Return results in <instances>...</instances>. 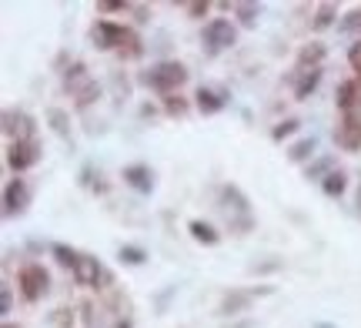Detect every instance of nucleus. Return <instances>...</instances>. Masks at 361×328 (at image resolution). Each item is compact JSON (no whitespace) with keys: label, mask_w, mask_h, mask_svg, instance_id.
I'll use <instances>...</instances> for the list:
<instances>
[{"label":"nucleus","mask_w":361,"mask_h":328,"mask_svg":"<svg viewBox=\"0 0 361 328\" xmlns=\"http://www.w3.org/2000/svg\"><path fill=\"white\" fill-rule=\"evenodd\" d=\"M141 84L168 97V94H174L177 87L188 84V67H184L181 60H161V64H154L151 71L141 74Z\"/></svg>","instance_id":"f257e3e1"},{"label":"nucleus","mask_w":361,"mask_h":328,"mask_svg":"<svg viewBox=\"0 0 361 328\" xmlns=\"http://www.w3.org/2000/svg\"><path fill=\"white\" fill-rule=\"evenodd\" d=\"M17 288L20 295H24V302H40L44 295H47V288H51V275H47V268L44 265H37V261H30V265H24V268L17 271Z\"/></svg>","instance_id":"f03ea898"},{"label":"nucleus","mask_w":361,"mask_h":328,"mask_svg":"<svg viewBox=\"0 0 361 328\" xmlns=\"http://www.w3.org/2000/svg\"><path fill=\"white\" fill-rule=\"evenodd\" d=\"M131 37V27L124 24H114V20H97L94 31H91V40H94L97 51H121Z\"/></svg>","instance_id":"7ed1b4c3"},{"label":"nucleus","mask_w":361,"mask_h":328,"mask_svg":"<svg viewBox=\"0 0 361 328\" xmlns=\"http://www.w3.org/2000/svg\"><path fill=\"white\" fill-rule=\"evenodd\" d=\"M204 44H208L214 54H218V51H228V47L238 44V27H234L228 17L208 20V24H204Z\"/></svg>","instance_id":"20e7f679"},{"label":"nucleus","mask_w":361,"mask_h":328,"mask_svg":"<svg viewBox=\"0 0 361 328\" xmlns=\"http://www.w3.org/2000/svg\"><path fill=\"white\" fill-rule=\"evenodd\" d=\"M37 161H40L37 141H10V148H7V164H10L14 171H27V168H34Z\"/></svg>","instance_id":"39448f33"},{"label":"nucleus","mask_w":361,"mask_h":328,"mask_svg":"<svg viewBox=\"0 0 361 328\" xmlns=\"http://www.w3.org/2000/svg\"><path fill=\"white\" fill-rule=\"evenodd\" d=\"M74 278H77V285H84V288H100V282H111V275L100 268V261L91 258V254H80L77 258Z\"/></svg>","instance_id":"423d86ee"},{"label":"nucleus","mask_w":361,"mask_h":328,"mask_svg":"<svg viewBox=\"0 0 361 328\" xmlns=\"http://www.w3.org/2000/svg\"><path fill=\"white\" fill-rule=\"evenodd\" d=\"M3 135L10 141H34V117L27 111H3Z\"/></svg>","instance_id":"0eeeda50"},{"label":"nucleus","mask_w":361,"mask_h":328,"mask_svg":"<svg viewBox=\"0 0 361 328\" xmlns=\"http://www.w3.org/2000/svg\"><path fill=\"white\" fill-rule=\"evenodd\" d=\"M335 141H338L342 151H361V117L344 114L335 128Z\"/></svg>","instance_id":"6e6552de"},{"label":"nucleus","mask_w":361,"mask_h":328,"mask_svg":"<svg viewBox=\"0 0 361 328\" xmlns=\"http://www.w3.org/2000/svg\"><path fill=\"white\" fill-rule=\"evenodd\" d=\"M30 205V188L24 178H10L3 188V214H20Z\"/></svg>","instance_id":"1a4fd4ad"},{"label":"nucleus","mask_w":361,"mask_h":328,"mask_svg":"<svg viewBox=\"0 0 361 328\" xmlns=\"http://www.w3.org/2000/svg\"><path fill=\"white\" fill-rule=\"evenodd\" d=\"M335 104H338V111H344V114H355L361 104V78L342 80L335 87Z\"/></svg>","instance_id":"9d476101"},{"label":"nucleus","mask_w":361,"mask_h":328,"mask_svg":"<svg viewBox=\"0 0 361 328\" xmlns=\"http://www.w3.org/2000/svg\"><path fill=\"white\" fill-rule=\"evenodd\" d=\"M121 178H124V184H131L137 194H151L154 191V171L148 168V164H127Z\"/></svg>","instance_id":"9b49d317"},{"label":"nucleus","mask_w":361,"mask_h":328,"mask_svg":"<svg viewBox=\"0 0 361 328\" xmlns=\"http://www.w3.org/2000/svg\"><path fill=\"white\" fill-rule=\"evenodd\" d=\"M194 104H197L201 114H218V111L228 104V97H224V91H214V87H197Z\"/></svg>","instance_id":"f8f14e48"},{"label":"nucleus","mask_w":361,"mask_h":328,"mask_svg":"<svg viewBox=\"0 0 361 328\" xmlns=\"http://www.w3.org/2000/svg\"><path fill=\"white\" fill-rule=\"evenodd\" d=\"M324 58H328L324 44L311 40V44H304L301 51H298V71H322V60Z\"/></svg>","instance_id":"ddd939ff"},{"label":"nucleus","mask_w":361,"mask_h":328,"mask_svg":"<svg viewBox=\"0 0 361 328\" xmlns=\"http://www.w3.org/2000/svg\"><path fill=\"white\" fill-rule=\"evenodd\" d=\"M91 74H87V67H84V64H80V60H77V64H71V67H67V71H64V87H67V91H71V97L77 94V91H84V87H87V84H91Z\"/></svg>","instance_id":"4468645a"},{"label":"nucleus","mask_w":361,"mask_h":328,"mask_svg":"<svg viewBox=\"0 0 361 328\" xmlns=\"http://www.w3.org/2000/svg\"><path fill=\"white\" fill-rule=\"evenodd\" d=\"M258 291H228L224 298H221V315H238V311H245L251 305V298H254Z\"/></svg>","instance_id":"2eb2a0df"},{"label":"nucleus","mask_w":361,"mask_h":328,"mask_svg":"<svg viewBox=\"0 0 361 328\" xmlns=\"http://www.w3.org/2000/svg\"><path fill=\"white\" fill-rule=\"evenodd\" d=\"M322 84V71H298V80H294V97L298 101H308V97L318 91Z\"/></svg>","instance_id":"dca6fc26"},{"label":"nucleus","mask_w":361,"mask_h":328,"mask_svg":"<svg viewBox=\"0 0 361 328\" xmlns=\"http://www.w3.org/2000/svg\"><path fill=\"white\" fill-rule=\"evenodd\" d=\"M188 232H191V238H194L197 245H208V248H214V245L221 241V234L214 232V228H211L208 221H201V218H194V221H191V225H188Z\"/></svg>","instance_id":"f3484780"},{"label":"nucleus","mask_w":361,"mask_h":328,"mask_svg":"<svg viewBox=\"0 0 361 328\" xmlns=\"http://www.w3.org/2000/svg\"><path fill=\"white\" fill-rule=\"evenodd\" d=\"M315 151H318V141H315V137H301V141H294V144L288 148V161L304 164L308 157H315Z\"/></svg>","instance_id":"a211bd4d"},{"label":"nucleus","mask_w":361,"mask_h":328,"mask_svg":"<svg viewBox=\"0 0 361 328\" xmlns=\"http://www.w3.org/2000/svg\"><path fill=\"white\" fill-rule=\"evenodd\" d=\"M47 121H51V131L60 137V141H71V117L64 107H51L47 111Z\"/></svg>","instance_id":"6ab92c4d"},{"label":"nucleus","mask_w":361,"mask_h":328,"mask_svg":"<svg viewBox=\"0 0 361 328\" xmlns=\"http://www.w3.org/2000/svg\"><path fill=\"white\" fill-rule=\"evenodd\" d=\"M335 20H338V7L324 0V3H318V7H315V20H311V27H315V31H328Z\"/></svg>","instance_id":"aec40b11"},{"label":"nucleus","mask_w":361,"mask_h":328,"mask_svg":"<svg viewBox=\"0 0 361 328\" xmlns=\"http://www.w3.org/2000/svg\"><path fill=\"white\" fill-rule=\"evenodd\" d=\"M322 188L328 198H342L344 188H348V178H344V171H331L328 178H322Z\"/></svg>","instance_id":"412c9836"},{"label":"nucleus","mask_w":361,"mask_h":328,"mask_svg":"<svg viewBox=\"0 0 361 328\" xmlns=\"http://www.w3.org/2000/svg\"><path fill=\"white\" fill-rule=\"evenodd\" d=\"M221 201H224L228 208H234V212H247V198L241 194L238 184H224V188H221Z\"/></svg>","instance_id":"4be33fe9"},{"label":"nucleus","mask_w":361,"mask_h":328,"mask_svg":"<svg viewBox=\"0 0 361 328\" xmlns=\"http://www.w3.org/2000/svg\"><path fill=\"white\" fill-rule=\"evenodd\" d=\"M51 254L58 258V265H64V268H71V271L77 268V258H80V251H74L71 245H54Z\"/></svg>","instance_id":"5701e85b"},{"label":"nucleus","mask_w":361,"mask_h":328,"mask_svg":"<svg viewBox=\"0 0 361 328\" xmlns=\"http://www.w3.org/2000/svg\"><path fill=\"white\" fill-rule=\"evenodd\" d=\"M117 258H121L124 265H144V261H148V251L137 248V245H121Z\"/></svg>","instance_id":"b1692460"},{"label":"nucleus","mask_w":361,"mask_h":328,"mask_svg":"<svg viewBox=\"0 0 361 328\" xmlns=\"http://www.w3.org/2000/svg\"><path fill=\"white\" fill-rule=\"evenodd\" d=\"M94 101H100V84H97V80H91L84 91H77V94H74V104H77V107H91Z\"/></svg>","instance_id":"393cba45"},{"label":"nucleus","mask_w":361,"mask_h":328,"mask_svg":"<svg viewBox=\"0 0 361 328\" xmlns=\"http://www.w3.org/2000/svg\"><path fill=\"white\" fill-rule=\"evenodd\" d=\"M231 10L241 17L245 27H254V20H258V14H261V7H258V3H231Z\"/></svg>","instance_id":"a878e982"},{"label":"nucleus","mask_w":361,"mask_h":328,"mask_svg":"<svg viewBox=\"0 0 361 328\" xmlns=\"http://www.w3.org/2000/svg\"><path fill=\"white\" fill-rule=\"evenodd\" d=\"M298 128H301V121H298V117H285L281 124H274V131H271V141H285V137L298 135Z\"/></svg>","instance_id":"bb28decb"},{"label":"nucleus","mask_w":361,"mask_h":328,"mask_svg":"<svg viewBox=\"0 0 361 328\" xmlns=\"http://www.w3.org/2000/svg\"><path fill=\"white\" fill-rule=\"evenodd\" d=\"M47 328H74V311H71V309L51 311V318H47Z\"/></svg>","instance_id":"cd10ccee"},{"label":"nucleus","mask_w":361,"mask_h":328,"mask_svg":"<svg viewBox=\"0 0 361 328\" xmlns=\"http://www.w3.org/2000/svg\"><path fill=\"white\" fill-rule=\"evenodd\" d=\"M164 111H168L171 117H184V114H188V101H184V97H177V94H168V97H164Z\"/></svg>","instance_id":"c85d7f7f"},{"label":"nucleus","mask_w":361,"mask_h":328,"mask_svg":"<svg viewBox=\"0 0 361 328\" xmlns=\"http://www.w3.org/2000/svg\"><path fill=\"white\" fill-rule=\"evenodd\" d=\"M331 164H335V161H331V157H322V161H318V164H308V168H304V178H308V181H311V178H328V174H331Z\"/></svg>","instance_id":"c756f323"},{"label":"nucleus","mask_w":361,"mask_h":328,"mask_svg":"<svg viewBox=\"0 0 361 328\" xmlns=\"http://www.w3.org/2000/svg\"><path fill=\"white\" fill-rule=\"evenodd\" d=\"M144 54V47H141V37L131 31V37H127V44L121 47V58H127V60H134V58H141Z\"/></svg>","instance_id":"7c9ffc66"},{"label":"nucleus","mask_w":361,"mask_h":328,"mask_svg":"<svg viewBox=\"0 0 361 328\" xmlns=\"http://www.w3.org/2000/svg\"><path fill=\"white\" fill-rule=\"evenodd\" d=\"M121 10H131V3H121V0H100L97 3V14H121Z\"/></svg>","instance_id":"2f4dec72"},{"label":"nucleus","mask_w":361,"mask_h":328,"mask_svg":"<svg viewBox=\"0 0 361 328\" xmlns=\"http://www.w3.org/2000/svg\"><path fill=\"white\" fill-rule=\"evenodd\" d=\"M342 31H361V7L358 10H351V14L342 20Z\"/></svg>","instance_id":"473e14b6"},{"label":"nucleus","mask_w":361,"mask_h":328,"mask_svg":"<svg viewBox=\"0 0 361 328\" xmlns=\"http://www.w3.org/2000/svg\"><path fill=\"white\" fill-rule=\"evenodd\" d=\"M208 10H211L208 0H191V3H188V14H191V17H204Z\"/></svg>","instance_id":"72a5a7b5"},{"label":"nucleus","mask_w":361,"mask_h":328,"mask_svg":"<svg viewBox=\"0 0 361 328\" xmlns=\"http://www.w3.org/2000/svg\"><path fill=\"white\" fill-rule=\"evenodd\" d=\"M348 64L358 71V78H361V40L358 44H351V51H348Z\"/></svg>","instance_id":"f704fd0d"},{"label":"nucleus","mask_w":361,"mask_h":328,"mask_svg":"<svg viewBox=\"0 0 361 328\" xmlns=\"http://www.w3.org/2000/svg\"><path fill=\"white\" fill-rule=\"evenodd\" d=\"M10 309H14V295H10V288L3 285V315H10Z\"/></svg>","instance_id":"c9c22d12"},{"label":"nucleus","mask_w":361,"mask_h":328,"mask_svg":"<svg viewBox=\"0 0 361 328\" xmlns=\"http://www.w3.org/2000/svg\"><path fill=\"white\" fill-rule=\"evenodd\" d=\"M137 10V24H148V7H134Z\"/></svg>","instance_id":"e433bc0d"},{"label":"nucleus","mask_w":361,"mask_h":328,"mask_svg":"<svg viewBox=\"0 0 361 328\" xmlns=\"http://www.w3.org/2000/svg\"><path fill=\"white\" fill-rule=\"evenodd\" d=\"M117 328H131V322H117Z\"/></svg>","instance_id":"4c0bfd02"},{"label":"nucleus","mask_w":361,"mask_h":328,"mask_svg":"<svg viewBox=\"0 0 361 328\" xmlns=\"http://www.w3.org/2000/svg\"><path fill=\"white\" fill-rule=\"evenodd\" d=\"M358 208H361V184H358Z\"/></svg>","instance_id":"58836bf2"}]
</instances>
